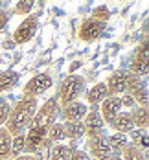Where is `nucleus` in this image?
<instances>
[{
	"instance_id": "7ed1b4c3",
	"label": "nucleus",
	"mask_w": 149,
	"mask_h": 160,
	"mask_svg": "<svg viewBox=\"0 0 149 160\" xmlns=\"http://www.w3.org/2000/svg\"><path fill=\"white\" fill-rule=\"evenodd\" d=\"M61 111V105L57 101V98L52 96L48 98L41 107H37V112L33 116L30 127H41V129H50L55 122H57V116Z\"/></svg>"
},
{
	"instance_id": "4468645a",
	"label": "nucleus",
	"mask_w": 149,
	"mask_h": 160,
	"mask_svg": "<svg viewBox=\"0 0 149 160\" xmlns=\"http://www.w3.org/2000/svg\"><path fill=\"white\" fill-rule=\"evenodd\" d=\"M88 112V105L83 101H72L68 105H63V118L65 122H83V118Z\"/></svg>"
},
{
	"instance_id": "2eb2a0df",
	"label": "nucleus",
	"mask_w": 149,
	"mask_h": 160,
	"mask_svg": "<svg viewBox=\"0 0 149 160\" xmlns=\"http://www.w3.org/2000/svg\"><path fill=\"white\" fill-rule=\"evenodd\" d=\"M107 96H109V94H107L105 81L96 83V85H92L88 90H85V99H87V103H88L90 107H99V103H101Z\"/></svg>"
},
{
	"instance_id": "6e6552de",
	"label": "nucleus",
	"mask_w": 149,
	"mask_h": 160,
	"mask_svg": "<svg viewBox=\"0 0 149 160\" xmlns=\"http://www.w3.org/2000/svg\"><path fill=\"white\" fill-rule=\"evenodd\" d=\"M107 30V22H99V20H94V18H85L79 26V32H77V37L81 39L83 42H94L98 41L99 37L103 35V32Z\"/></svg>"
},
{
	"instance_id": "ddd939ff",
	"label": "nucleus",
	"mask_w": 149,
	"mask_h": 160,
	"mask_svg": "<svg viewBox=\"0 0 149 160\" xmlns=\"http://www.w3.org/2000/svg\"><path fill=\"white\" fill-rule=\"evenodd\" d=\"M122 112V103L120 96H107L99 103V114L105 122V125H111V122Z\"/></svg>"
},
{
	"instance_id": "412c9836",
	"label": "nucleus",
	"mask_w": 149,
	"mask_h": 160,
	"mask_svg": "<svg viewBox=\"0 0 149 160\" xmlns=\"http://www.w3.org/2000/svg\"><path fill=\"white\" fill-rule=\"evenodd\" d=\"M65 134L68 140H79L85 136V127L83 122H65Z\"/></svg>"
},
{
	"instance_id": "f03ea898",
	"label": "nucleus",
	"mask_w": 149,
	"mask_h": 160,
	"mask_svg": "<svg viewBox=\"0 0 149 160\" xmlns=\"http://www.w3.org/2000/svg\"><path fill=\"white\" fill-rule=\"evenodd\" d=\"M83 92H85V78L79 74H68L61 81L55 98H57L59 105H68L72 101H77Z\"/></svg>"
},
{
	"instance_id": "7c9ffc66",
	"label": "nucleus",
	"mask_w": 149,
	"mask_h": 160,
	"mask_svg": "<svg viewBox=\"0 0 149 160\" xmlns=\"http://www.w3.org/2000/svg\"><path fill=\"white\" fill-rule=\"evenodd\" d=\"M9 22V13L6 9H0V32L4 30V26Z\"/></svg>"
},
{
	"instance_id": "c85d7f7f",
	"label": "nucleus",
	"mask_w": 149,
	"mask_h": 160,
	"mask_svg": "<svg viewBox=\"0 0 149 160\" xmlns=\"http://www.w3.org/2000/svg\"><path fill=\"white\" fill-rule=\"evenodd\" d=\"M120 103H122V111H129V112H131L134 107H138V105H136V101H134L127 92L120 96Z\"/></svg>"
},
{
	"instance_id": "20e7f679",
	"label": "nucleus",
	"mask_w": 149,
	"mask_h": 160,
	"mask_svg": "<svg viewBox=\"0 0 149 160\" xmlns=\"http://www.w3.org/2000/svg\"><path fill=\"white\" fill-rule=\"evenodd\" d=\"M52 85H53V76L48 72H41L33 76L32 79H28V83L22 88V98H39L46 90H50Z\"/></svg>"
},
{
	"instance_id": "2f4dec72",
	"label": "nucleus",
	"mask_w": 149,
	"mask_h": 160,
	"mask_svg": "<svg viewBox=\"0 0 149 160\" xmlns=\"http://www.w3.org/2000/svg\"><path fill=\"white\" fill-rule=\"evenodd\" d=\"M15 160H33V155H20V157L15 158Z\"/></svg>"
},
{
	"instance_id": "c756f323",
	"label": "nucleus",
	"mask_w": 149,
	"mask_h": 160,
	"mask_svg": "<svg viewBox=\"0 0 149 160\" xmlns=\"http://www.w3.org/2000/svg\"><path fill=\"white\" fill-rule=\"evenodd\" d=\"M68 160H92V158H90V155H88L87 151H83V149H72Z\"/></svg>"
},
{
	"instance_id": "5701e85b",
	"label": "nucleus",
	"mask_w": 149,
	"mask_h": 160,
	"mask_svg": "<svg viewBox=\"0 0 149 160\" xmlns=\"http://www.w3.org/2000/svg\"><path fill=\"white\" fill-rule=\"evenodd\" d=\"M74 147L66 144H53L50 149V160H68L70 153H72Z\"/></svg>"
},
{
	"instance_id": "cd10ccee",
	"label": "nucleus",
	"mask_w": 149,
	"mask_h": 160,
	"mask_svg": "<svg viewBox=\"0 0 149 160\" xmlns=\"http://www.w3.org/2000/svg\"><path fill=\"white\" fill-rule=\"evenodd\" d=\"M11 112V105L7 103V99L0 96V127H4V123L7 122V116Z\"/></svg>"
},
{
	"instance_id": "f257e3e1",
	"label": "nucleus",
	"mask_w": 149,
	"mask_h": 160,
	"mask_svg": "<svg viewBox=\"0 0 149 160\" xmlns=\"http://www.w3.org/2000/svg\"><path fill=\"white\" fill-rule=\"evenodd\" d=\"M37 98H22L15 107H11V112L7 116V122L4 123V129L15 136V134H24L30 123H32L33 116L37 112Z\"/></svg>"
},
{
	"instance_id": "423d86ee",
	"label": "nucleus",
	"mask_w": 149,
	"mask_h": 160,
	"mask_svg": "<svg viewBox=\"0 0 149 160\" xmlns=\"http://www.w3.org/2000/svg\"><path fill=\"white\" fill-rule=\"evenodd\" d=\"M125 92L136 101L138 107H147V101H149V94H147V85H146V79L142 78H136L129 74L127 76V88Z\"/></svg>"
},
{
	"instance_id": "f3484780",
	"label": "nucleus",
	"mask_w": 149,
	"mask_h": 160,
	"mask_svg": "<svg viewBox=\"0 0 149 160\" xmlns=\"http://www.w3.org/2000/svg\"><path fill=\"white\" fill-rule=\"evenodd\" d=\"M131 118H132V123H134V129H138V131H147V127H149L147 107H134L131 111Z\"/></svg>"
},
{
	"instance_id": "393cba45",
	"label": "nucleus",
	"mask_w": 149,
	"mask_h": 160,
	"mask_svg": "<svg viewBox=\"0 0 149 160\" xmlns=\"http://www.w3.org/2000/svg\"><path fill=\"white\" fill-rule=\"evenodd\" d=\"M24 155V134H15L11 138V160Z\"/></svg>"
},
{
	"instance_id": "473e14b6",
	"label": "nucleus",
	"mask_w": 149,
	"mask_h": 160,
	"mask_svg": "<svg viewBox=\"0 0 149 160\" xmlns=\"http://www.w3.org/2000/svg\"><path fill=\"white\" fill-rule=\"evenodd\" d=\"M109 160H122V157H120V155H112Z\"/></svg>"
},
{
	"instance_id": "b1692460",
	"label": "nucleus",
	"mask_w": 149,
	"mask_h": 160,
	"mask_svg": "<svg viewBox=\"0 0 149 160\" xmlns=\"http://www.w3.org/2000/svg\"><path fill=\"white\" fill-rule=\"evenodd\" d=\"M120 157H122V160H147L146 158V153L132 144L127 145V147L120 153Z\"/></svg>"
},
{
	"instance_id": "9d476101",
	"label": "nucleus",
	"mask_w": 149,
	"mask_h": 160,
	"mask_svg": "<svg viewBox=\"0 0 149 160\" xmlns=\"http://www.w3.org/2000/svg\"><path fill=\"white\" fill-rule=\"evenodd\" d=\"M46 134H48V129L28 127V131L24 132V155H33L41 145L44 144Z\"/></svg>"
},
{
	"instance_id": "6ab92c4d",
	"label": "nucleus",
	"mask_w": 149,
	"mask_h": 160,
	"mask_svg": "<svg viewBox=\"0 0 149 160\" xmlns=\"http://www.w3.org/2000/svg\"><path fill=\"white\" fill-rule=\"evenodd\" d=\"M11 134L0 127V160H11Z\"/></svg>"
},
{
	"instance_id": "4be33fe9",
	"label": "nucleus",
	"mask_w": 149,
	"mask_h": 160,
	"mask_svg": "<svg viewBox=\"0 0 149 160\" xmlns=\"http://www.w3.org/2000/svg\"><path fill=\"white\" fill-rule=\"evenodd\" d=\"M46 140H50L52 144H63V140H66L65 134V125L61 122H55L52 127L48 129V134H46Z\"/></svg>"
},
{
	"instance_id": "a878e982",
	"label": "nucleus",
	"mask_w": 149,
	"mask_h": 160,
	"mask_svg": "<svg viewBox=\"0 0 149 160\" xmlns=\"http://www.w3.org/2000/svg\"><path fill=\"white\" fill-rule=\"evenodd\" d=\"M90 18L99 20V22H109V18H111V11H109L107 6H98V8H94V11H92V17H90Z\"/></svg>"
},
{
	"instance_id": "39448f33",
	"label": "nucleus",
	"mask_w": 149,
	"mask_h": 160,
	"mask_svg": "<svg viewBox=\"0 0 149 160\" xmlns=\"http://www.w3.org/2000/svg\"><path fill=\"white\" fill-rule=\"evenodd\" d=\"M149 70V50H147V39H144L140 42V46L136 48V53H134V59L131 63V68L127 70L129 74L136 76V78H142L146 79Z\"/></svg>"
},
{
	"instance_id": "aec40b11",
	"label": "nucleus",
	"mask_w": 149,
	"mask_h": 160,
	"mask_svg": "<svg viewBox=\"0 0 149 160\" xmlns=\"http://www.w3.org/2000/svg\"><path fill=\"white\" fill-rule=\"evenodd\" d=\"M109 138V144H111V149H112V155H120L127 145H129V136L127 134H122V132H114Z\"/></svg>"
},
{
	"instance_id": "bb28decb",
	"label": "nucleus",
	"mask_w": 149,
	"mask_h": 160,
	"mask_svg": "<svg viewBox=\"0 0 149 160\" xmlns=\"http://www.w3.org/2000/svg\"><path fill=\"white\" fill-rule=\"evenodd\" d=\"M33 6H35L33 0H20V2L15 4V13H18V15H32Z\"/></svg>"
},
{
	"instance_id": "dca6fc26",
	"label": "nucleus",
	"mask_w": 149,
	"mask_h": 160,
	"mask_svg": "<svg viewBox=\"0 0 149 160\" xmlns=\"http://www.w3.org/2000/svg\"><path fill=\"white\" fill-rule=\"evenodd\" d=\"M111 127L114 129V132H122V134H129L132 129H134V123H132L131 112L129 111H122L114 120L111 122Z\"/></svg>"
},
{
	"instance_id": "9b49d317",
	"label": "nucleus",
	"mask_w": 149,
	"mask_h": 160,
	"mask_svg": "<svg viewBox=\"0 0 149 160\" xmlns=\"http://www.w3.org/2000/svg\"><path fill=\"white\" fill-rule=\"evenodd\" d=\"M88 149H90V157L94 160H109L112 157V149H111L107 134L88 138Z\"/></svg>"
},
{
	"instance_id": "0eeeda50",
	"label": "nucleus",
	"mask_w": 149,
	"mask_h": 160,
	"mask_svg": "<svg viewBox=\"0 0 149 160\" xmlns=\"http://www.w3.org/2000/svg\"><path fill=\"white\" fill-rule=\"evenodd\" d=\"M39 28V17L35 15H28L13 32V42L15 44H26L30 42L33 37H35V32Z\"/></svg>"
},
{
	"instance_id": "f8f14e48",
	"label": "nucleus",
	"mask_w": 149,
	"mask_h": 160,
	"mask_svg": "<svg viewBox=\"0 0 149 160\" xmlns=\"http://www.w3.org/2000/svg\"><path fill=\"white\" fill-rule=\"evenodd\" d=\"M127 76H129L127 70H114V72L107 78V81H105L107 94H109V96H122V94H125V88H127Z\"/></svg>"
},
{
	"instance_id": "1a4fd4ad",
	"label": "nucleus",
	"mask_w": 149,
	"mask_h": 160,
	"mask_svg": "<svg viewBox=\"0 0 149 160\" xmlns=\"http://www.w3.org/2000/svg\"><path fill=\"white\" fill-rule=\"evenodd\" d=\"M83 127H85V136L88 138H94L103 134V129H105V122L99 114V107H92L88 109L87 116L83 118Z\"/></svg>"
},
{
	"instance_id": "a211bd4d",
	"label": "nucleus",
	"mask_w": 149,
	"mask_h": 160,
	"mask_svg": "<svg viewBox=\"0 0 149 160\" xmlns=\"http://www.w3.org/2000/svg\"><path fill=\"white\" fill-rule=\"evenodd\" d=\"M18 79H20V76L15 70H4V72H0V92H7V90L15 88Z\"/></svg>"
}]
</instances>
